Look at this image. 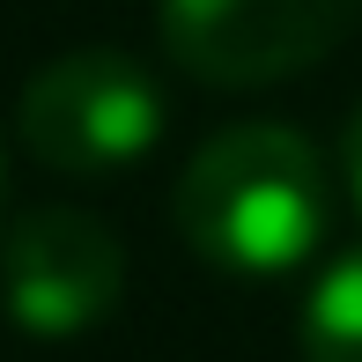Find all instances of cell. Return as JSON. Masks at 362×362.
Segmentation results:
<instances>
[{
	"instance_id": "1",
	"label": "cell",
	"mask_w": 362,
	"mask_h": 362,
	"mask_svg": "<svg viewBox=\"0 0 362 362\" xmlns=\"http://www.w3.org/2000/svg\"><path fill=\"white\" fill-rule=\"evenodd\" d=\"M177 229L222 274H288L325 237V163L296 126H222L177 177Z\"/></svg>"
},
{
	"instance_id": "2",
	"label": "cell",
	"mask_w": 362,
	"mask_h": 362,
	"mask_svg": "<svg viewBox=\"0 0 362 362\" xmlns=\"http://www.w3.org/2000/svg\"><path fill=\"white\" fill-rule=\"evenodd\" d=\"M15 126H23V148L37 163L96 177V170H119V163H141L156 148L163 89L126 52H67L23 81Z\"/></svg>"
},
{
	"instance_id": "3",
	"label": "cell",
	"mask_w": 362,
	"mask_h": 362,
	"mask_svg": "<svg viewBox=\"0 0 362 362\" xmlns=\"http://www.w3.org/2000/svg\"><path fill=\"white\" fill-rule=\"evenodd\" d=\"M163 52L207 89H267L348 45L362 0H156Z\"/></svg>"
},
{
	"instance_id": "4",
	"label": "cell",
	"mask_w": 362,
	"mask_h": 362,
	"mask_svg": "<svg viewBox=\"0 0 362 362\" xmlns=\"http://www.w3.org/2000/svg\"><path fill=\"white\" fill-rule=\"evenodd\" d=\"M126 296V252L89 207H30L0 244V303L23 333L74 340Z\"/></svg>"
},
{
	"instance_id": "5",
	"label": "cell",
	"mask_w": 362,
	"mask_h": 362,
	"mask_svg": "<svg viewBox=\"0 0 362 362\" xmlns=\"http://www.w3.org/2000/svg\"><path fill=\"white\" fill-rule=\"evenodd\" d=\"M296 340H303V362H362V244L318 274Z\"/></svg>"
},
{
	"instance_id": "6",
	"label": "cell",
	"mask_w": 362,
	"mask_h": 362,
	"mask_svg": "<svg viewBox=\"0 0 362 362\" xmlns=\"http://www.w3.org/2000/svg\"><path fill=\"white\" fill-rule=\"evenodd\" d=\"M348 185H355V200H362V111L348 119Z\"/></svg>"
},
{
	"instance_id": "7",
	"label": "cell",
	"mask_w": 362,
	"mask_h": 362,
	"mask_svg": "<svg viewBox=\"0 0 362 362\" xmlns=\"http://www.w3.org/2000/svg\"><path fill=\"white\" fill-rule=\"evenodd\" d=\"M0 185H8V156H0Z\"/></svg>"
}]
</instances>
